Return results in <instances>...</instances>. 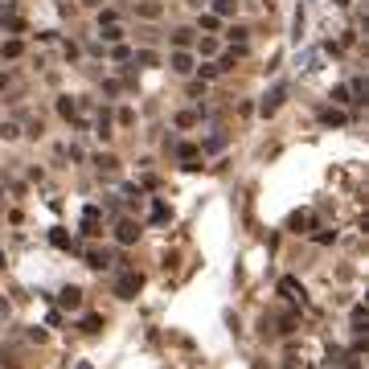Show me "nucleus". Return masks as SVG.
<instances>
[{"label": "nucleus", "mask_w": 369, "mask_h": 369, "mask_svg": "<svg viewBox=\"0 0 369 369\" xmlns=\"http://www.w3.org/2000/svg\"><path fill=\"white\" fill-rule=\"evenodd\" d=\"M168 66H172L176 74H189V70H193V53H189V49H172V53H168Z\"/></svg>", "instance_id": "1"}, {"label": "nucleus", "mask_w": 369, "mask_h": 369, "mask_svg": "<svg viewBox=\"0 0 369 369\" xmlns=\"http://www.w3.org/2000/svg\"><path fill=\"white\" fill-rule=\"evenodd\" d=\"M283 99H287V90H283V86H275V90H271V95L263 99V115H275V111H279V107H283Z\"/></svg>", "instance_id": "2"}, {"label": "nucleus", "mask_w": 369, "mask_h": 369, "mask_svg": "<svg viewBox=\"0 0 369 369\" xmlns=\"http://www.w3.org/2000/svg\"><path fill=\"white\" fill-rule=\"evenodd\" d=\"M115 291H119L123 299H132V291H140V275H123V279L115 283Z\"/></svg>", "instance_id": "3"}, {"label": "nucleus", "mask_w": 369, "mask_h": 369, "mask_svg": "<svg viewBox=\"0 0 369 369\" xmlns=\"http://www.w3.org/2000/svg\"><path fill=\"white\" fill-rule=\"evenodd\" d=\"M115 238H119V242H136V238H140V226H136V222H119Z\"/></svg>", "instance_id": "4"}, {"label": "nucleus", "mask_w": 369, "mask_h": 369, "mask_svg": "<svg viewBox=\"0 0 369 369\" xmlns=\"http://www.w3.org/2000/svg\"><path fill=\"white\" fill-rule=\"evenodd\" d=\"M61 303H66V307H78V303H82V291H78V287H66V291H61Z\"/></svg>", "instance_id": "5"}, {"label": "nucleus", "mask_w": 369, "mask_h": 369, "mask_svg": "<svg viewBox=\"0 0 369 369\" xmlns=\"http://www.w3.org/2000/svg\"><path fill=\"white\" fill-rule=\"evenodd\" d=\"M238 5H234V0H213V17H230Z\"/></svg>", "instance_id": "6"}, {"label": "nucleus", "mask_w": 369, "mask_h": 369, "mask_svg": "<svg viewBox=\"0 0 369 369\" xmlns=\"http://www.w3.org/2000/svg\"><path fill=\"white\" fill-rule=\"evenodd\" d=\"M57 111L66 115V119H74V99H70V95H61V99H57Z\"/></svg>", "instance_id": "7"}, {"label": "nucleus", "mask_w": 369, "mask_h": 369, "mask_svg": "<svg viewBox=\"0 0 369 369\" xmlns=\"http://www.w3.org/2000/svg\"><path fill=\"white\" fill-rule=\"evenodd\" d=\"M189 33H193V29H176V37H172V45H176V49H184V45H189Z\"/></svg>", "instance_id": "8"}, {"label": "nucleus", "mask_w": 369, "mask_h": 369, "mask_svg": "<svg viewBox=\"0 0 369 369\" xmlns=\"http://www.w3.org/2000/svg\"><path fill=\"white\" fill-rule=\"evenodd\" d=\"M193 123H197L193 111H180V115H176V128H193Z\"/></svg>", "instance_id": "9"}, {"label": "nucleus", "mask_w": 369, "mask_h": 369, "mask_svg": "<svg viewBox=\"0 0 369 369\" xmlns=\"http://www.w3.org/2000/svg\"><path fill=\"white\" fill-rule=\"evenodd\" d=\"M119 37H123L119 25H107V29H103V41H119Z\"/></svg>", "instance_id": "10"}, {"label": "nucleus", "mask_w": 369, "mask_h": 369, "mask_svg": "<svg viewBox=\"0 0 369 369\" xmlns=\"http://www.w3.org/2000/svg\"><path fill=\"white\" fill-rule=\"evenodd\" d=\"M99 136H103V140H107V136H111V115H107V111H103V115H99Z\"/></svg>", "instance_id": "11"}, {"label": "nucleus", "mask_w": 369, "mask_h": 369, "mask_svg": "<svg viewBox=\"0 0 369 369\" xmlns=\"http://www.w3.org/2000/svg\"><path fill=\"white\" fill-rule=\"evenodd\" d=\"M95 164H99V168H107V172H111V168H115V164H119V160H115V156H103V152H99V156H95Z\"/></svg>", "instance_id": "12"}, {"label": "nucleus", "mask_w": 369, "mask_h": 369, "mask_svg": "<svg viewBox=\"0 0 369 369\" xmlns=\"http://www.w3.org/2000/svg\"><path fill=\"white\" fill-rule=\"evenodd\" d=\"M82 328H86V332H99V328H103V320H99V316H86V320H82Z\"/></svg>", "instance_id": "13"}, {"label": "nucleus", "mask_w": 369, "mask_h": 369, "mask_svg": "<svg viewBox=\"0 0 369 369\" xmlns=\"http://www.w3.org/2000/svg\"><path fill=\"white\" fill-rule=\"evenodd\" d=\"M140 17H148V21H152V17H160V9H156V5H140Z\"/></svg>", "instance_id": "14"}, {"label": "nucleus", "mask_w": 369, "mask_h": 369, "mask_svg": "<svg viewBox=\"0 0 369 369\" xmlns=\"http://www.w3.org/2000/svg\"><path fill=\"white\" fill-rule=\"evenodd\" d=\"M82 5H103V0H82Z\"/></svg>", "instance_id": "15"}, {"label": "nucleus", "mask_w": 369, "mask_h": 369, "mask_svg": "<svg viewBox=\"0 0 369 369\" xmlns=\"http://www.w3.org/2000/svg\"><path fill=\"white\" fill-rule=\"evenodd\" d=\"M0 267H5V255H0Z\"/></svg>", "instance_id": "16"}]
</instances>
